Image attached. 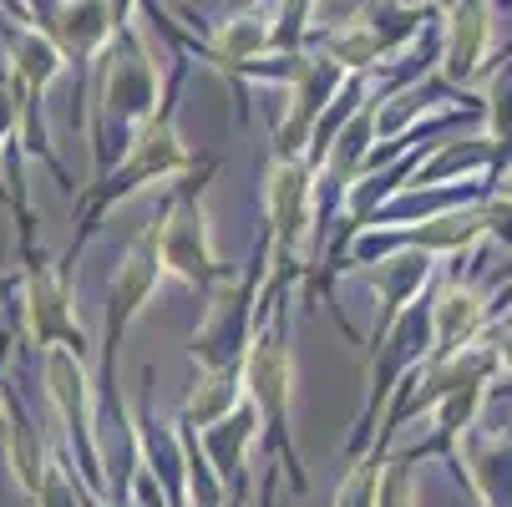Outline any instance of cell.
Segmentation results:
<instances>
[{
	"instance_id": "1",
	"label": "cell",
	"mask_w": 512,
	"mask_h": 507,
	"mask_svg": "<svg viewBox=\"0 0 512 507\" xmlns=\"http://www.w3.org/2000/svg\"><path fill=\"white\" fill-rule=\"evenodd\" d=\"M168 61H173V71H168V82H163V107H158V117L127 142V153H122L102 178L87 183V193H82L77 203H71V224H77V234H71V244H66V254H61V269H71V274H77V259L87 254L92 234L102 229V219H107L112 208H122L127 198L148 193V188L178 183V178L198 163V158L188 153L183 132H178V97H183V82H188L193 56L173 46Z\"/></svg>"
},
{
	"instance_id": "2",
	"label": "cell",
	"mask_w": 512,
	"mask_h": 507,
	"mask_svg": "<svg viewBox=\"0 0 512 507\" xmlns=\"http://www.w3.org/2000/svg\"><path fill=\"white\" fill-rule=\"evenodd\" d=\"M163 61L142 31L137 11L122 16L117 36L107 41V51L97 56V87L87 97V142H92V163L97 178L127 153V142L148 127L163 107Z\"/></svg>"
},
{
	"instance_id": "3",
	"label": "cell",
	"mask_w": 512,
	"mask_h": 507,
	"mask_svg": "<svg viewBox=\"0 0 512 507\" xmlns=\"http://www.w3.org/2000/svg\"><path fill=\"white\" fill-rule=\"evenodd\" d=\"M259 310L264 320L244 355V401L259 416V442L269 462L284 472L289 492L300 497L310 492V472L295 437V315H289V295H264Z\"/></svg>"
},
{
	"instance_id": "4",
	"label": "cell",
	"mask_w": 512,
	"mask_h": 507,
	"mask_svg": "<svg viewBox=\"0 0 512 507\" xmlns=\"http://www.w3.org/2000/svg\"><path fill=\"white\" fill-rule=\"evenodd\" d=\"M213 178H218V158H198L178 183H168V193L158 203V219H153L163 274L188 284L198 300L234 269L218 259V244H213V219H208V183Z\"/></svg>"
},
{
	"instance_id": "5",
	"label": "cell",
	"mask_w": 512,
	"mask_h": 507,
	"mask_svg": "<svg viewBox=\"0 0 512 507\" xmlns=\"http://www.w3.org/2000/svg\"><path fill=\"white\" fill-rule=\"evenodd\" d=\"M264 254L269 279L264 295H289L315 259V168L310 158H269L264 163Z\"/></svg>"
},
{
	"instance_id": "6",
	"label": "cell",
	"mask_w": 512,
	"mask_h": 507,
	"mask_svg": "<svg viewBox=\"0 0 512 507\" xmlns=\"http://www.w3.org/2000/svg\"><path fill=\"white\" fill-rule=\"evenodd\" d=\"M163 284H168V274H163V259H158V229L142 224V234L127 244V254L117 259V269L107 279V320H102V345H97L102 366H97L92 391H97V411H107L112 421L127 416V401L117 391V350H122L127 330L148 315V305L158 300Z\"/></svg>"
},
{
	"instance_id": "7",
	"label": "cell",
	"mask_w": 512,
	"mask_h": 507,
	"mask_svg": "<svg viewBox=\"0 0 512 507\" xmlns=\"http://www.w3.org/2000/svg\"><path fill=\"white\" fill-rule=\"evenodd\" d=\"M264 279H269V254H264V239H259L249 264H234L203 295V315H198V325L188 335L193 366H244L249 340H254V330L264 320V310H259Z\"/></svg>"
},
{
	"instance_id": "8",
	"label": "cell",
	"mask_w": 512,
	"mask_h": 507,
	"mask_svg": "<svg viewBox=\"0 0 512 507\" xmlns=\"http://www.w3.org/2000/svg\"><path fill=\"white\" fill-rule=\"evenodd\" d=\"M21 239V295H16V320H21V340L41 355V350H71V355H92V335L77 315V274L61 269L56 254L31 249V234Z\"/></svg>"
},
{
	"instance_id": "9",
	"label": "cell",
	"mask_w": 512,
	"mask_h": 507,
	"mask_svg": "<svg viewBox=\"0 0 512 507\" xmlns=\"http://www.w3.org/2000/svg\"><path fill=\"white\" fill-rule=\"evenodd\" d=\"M41 381H46V401L61 421V462L71 467V477L82 487L107 497V452H102V431H97V391L87 381V355H71L61 345L41 350Z\"/></svg>"
},
{
	"instance_id": "10",
	"label": "cell",
	"mask_w": 512,
	"mask_h": 507,
	"mask_svg": "<svg viewBox=\"0 0 512 507\" xmlns=\"http://www.w3.org/2000/svg\"><path fill=\"white\" fill-rule=\"evenodd\" d=\"M350 71H340L330 56L320 51H300L289 61V77L279 82L284 97V117H274V137H269V158H310V137L320 112L330 107V97L345 87Z\"/></svg>"
},
{
	"instance_id": "11",
	"label": "cell",
	"mask_w": 512,
	"mask_h": 507,
	"mask_svg": "<svg viewBox=\"0 0 512 507\" xmlns=\"http://www.w3.org/2000/svg\"><path fill=\"white\" fill-rule=\"evenodd\" d=\"M127 11H132V0H56L41 16V31L51 36L61 61L77 66V112H71L77 122L87 117V71L97 66V56L107 51Z\"/></svg>"
},
{
	"instance_id": "12",
	"label": "cell",
	"mask_w": 512,
	"mask_h": 507,
	"mask_svg": "<svg viewBox=\"0 0 512 507\" xmlns=\"http://www.w3.org/2000/svg\"><path fill=\"white\" fill-rule=\"evenodd\" d=\"M426 310H431V360H452V355H462L467 345H477L487 335V325H492V289L477 284L467 274V264H452L447 279L431 284Z\"/></svg>"
},
{
	"instance_id": "13",
	"label": "cell",
	"mask_w": 512,
	"mask_h": 507,
	"mask_svg": "<svg viewBox=\"0 0 512 507\" xmlns=\"http://www.w3.org/2000/svg\"><path fill=\"white\" fill-rule=\"evenodd\" d=\"M436 21H442V61H436V77L457 92H467L487 71L492 36H497V6L492 0H457V6Z\"/></svg>"
},
{
	"instance_id": "14",
	"label": "cell",
	"mask_w": 512,
	"mask_h": 507,
	"mask_svg": "<svg viewBox=\"0 0 512 507\" xmlns=\"http://www.w3.org/2000/svg\"><path fill=\"white\" fill-rule=\"evenodd\" d=\"M457 482L472 492L477 507H512V431H467L447 457Z\"/></svg>"
},
{
	"instance_id": "15",
	"label": "cell",
	"mask_w": 512,
	"mask_h": 507,
	"mask_svg": "<svg viewBox=\"0 0 512 507\" xmlns=\"http://www.w3.org/2000/svg\"><path fill=\"white\" fill-rule=\"evenodd\" d=\"M0 447H6V467H11L16 487L26 497H36L51 452H46L41 431H36V421H31V411H26V401L11 381H0Z\"/></svg>"
},
{
	"instance_id": "16",
	"label": "cell",
	"mask_w": 512,
	"mask_h": 507,
	"mask_svg": "<svg viewBox=\"0 0 512 507\" xmlns=\"http://www.w3.org/2000/svg\"><path fill=\"white\" fill-rule=\"evenodd\" d=\"M178 431H183V426H178ZM193 442H198V452L208 457V467L224 477L229 492H249V472H244V462H249V452L259 447V416H254L249 401L234 406L224 421H213V426L193 431Z\"/></svg>"
},
{
	"instance_id": "17",
	"label": "cell",
	"mask_w": 512,
	"mask_h": 507,
	"mask_svg": "<svg viewBox=\"0 0 512 507\" xmlns=\"http://www.w3.org/2000/svg\"><path fill=\"white\" fill-rule=\"evenodd\" d=\"M234 406H244V366H193V386L183 396L178 426L203 431L213 421H224Z\"/></svg>"
},
{
	"instance_id": "18",
	"label": "cell",
	"mask_w": 512,
	"mask_h": 507,
	"mask_svg": "<svg viewBox=\"0 0 512 507\" xmlns=\"http://www.w3.org/2000/svg\"><path fill=\"white\" fill-rule=\"evenodd\" d=\"M482 137L512 158V51L502 61H487V87H482Z\"/></svg>"
},
{
	"instance_id": "19",
	"label": "cell",
	"mask_w": 512,
	"mask_h": 507,
	"mask_svg": "<svg viewBox=\"0 0 512 507\" xmlns=\"http://www.w3.org/2000/svg\"><path fill=\"white\" fill-rule=\"evenodd\" d=\"M381 462H386V452L355 457V462L345 467V477H340L330 507H376V497H381Z\"/></svg>"
},
{
	"instance_id": "20",
	"label": "cell",
	"mask_w": 512,
	"mask_h": 507,
	"mask_svg": "<svg viewBox=\"0 0 512 507\" xmlns=\"http://www.w3.org/2000/svg\"><path fill=\"white\" fill-rule=\"evenodd\" d=\"M416 472H421V462H411L401 447H391L386 462H381V497H376V507H416Z\"/></svg>"
},
{
	"instance_id": "21",
	"label": "cell",
	"mask_w": 512,
	"mask_h": 507,
	"mask_svg": "<svg viewBox=\"0 0 512 507\" xmlns=\"http://www.w3.org/2000/svg\"><path fill=\"white\" fill-rule=\"evenodd\" d=\"M0 289H6V284H0Z\"/></svg>"
}]
</instances>
